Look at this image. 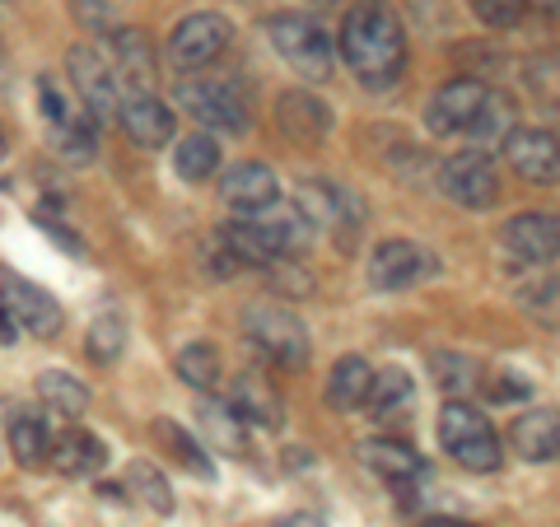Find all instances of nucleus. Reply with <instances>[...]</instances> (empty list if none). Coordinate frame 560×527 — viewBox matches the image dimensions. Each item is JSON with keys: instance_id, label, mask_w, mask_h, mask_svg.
Returning a JSON list of instances; mask_svg holds the SVG:
<instances>
[{"instance_id": "nucleus-34", "label": "nucleus", "mask_w": 560, "mask_h": 527, "mask_svg": "<svg viewBox=\"0 0 560 527\" xmlns=\"http://www.w3.org/2000/svg\"><path fill=\"white\" fill-rule=\"evenodd\" d=\"M467 136L477 140V150H486L490 140H504V136H510V103L495 98V94H486L481 113H477V121L467 127Z\"/></svg>"}, {"instance_id": "nucleus-4", "label": "nucleus", "mask_w": 560, "mask_h": 527, "mask_svg": "<svg viewBox=\"0 0 560 527\" xmlns=\"http://www.w3.org/2000/svg\"><path fill=\"white\" fill-rule=\"evenodd\" d=\"M173 98H178V108L197 117L201 127L234 131V136H243V131L253 127L248 98H243V94H238V84H234V80H224V75H187V80H178Z\"/></svg>"}, {"instance_id": "nucleus-38", "label": "nucleus", "mask_w": 560, "mask_h": 527, "mask_svg": "<svg viewBox=\"0 0 560 527\" xmlns=\"http://www.w3.org/2000/svg\"><path fill=\"white\" fill-rule=\"evenodd\" d=\"M206 267L215 271V276H234V271H243L238 261H234V253H230V243H224L220 234L210 238V257H206Z\"/></svg>"}, {"instance_id": "nucleus-16", "label": "nucleus", "mask_w": 560, "mask_h": 527, "mask_svg": "<svg viewBox=\"0 0 560 527\" xmlns=\"http://www.w3.org/2000/svg\"><path fill=\"white\" fill-rule=\"evenodd\" d=\"M113 61H117V75L127 84V94H150L154 80H160V57H154V43L145 28H117Z\"/></svg>"}, {"instance_id": "nucleus-9", "label": "nucleus", "mask_w": 560, "mask_h": 527, "mask_svg": "<svg viewBox=\"0 0 560 527\" xmlns=\"http://www.w3.org/2000/svg\"><path fill=\"white\" fill-rule=\"evenodd\" d=\"M66 70H70V84H75V94L84 98V108H90V121H108V117H117V108H121L117 80H113L108 61H103L94 47H84V43H80V47H70Z\"/></svg>"}, {"instance_id": "nucleus-15", "label": "nucleus", "mask_w": 560, "mask_h": 527, "mask_svg": "<svg viewBox=\"0 0 560 527\" xmlns=\"http://www.w3.org/2000/svg\"><path fill=\"white\" fill-rule=\"evenodd\" d=\"M220 197H224V206H230L234 215H257V210L276 206L280 183H276V173H271L267 164L248 160V164H234L230 173H224Z\"/></svg>"}, {"instance_id": "nucleus-19", "label": "nucleus", "mask_w": 560, "mask_h": 527, "mask_svg": "<svg viewBox=\"0 0 560 527\" xmlns=\"http://www.w3.org/2000/svg\"><path fill=\"white\" fill-rule=\"evenodd\" d=\"M510 444L523 462H556V448H560V425H556V411H523L510 430Z\"/></svg>"}, {"instance_id": "nucleus-2", "label": "nucleus", "mask_w": 560, "mask_h": 527, "mask_svg": "<svg viewBox=\"0 0 560 527\" xmlns=\"http://www.w3.org/2000/svg\"><path fill=\"white\" fill-rule=\"evenodd\" d=\"M440 444L467 471H500L504 462V444L495 425L486 420V411H477L463 397H448V407L440 411Z\"/></svg>"}, {"instance_id": "nucleus-39", "label": "nucleus", "mask_w": 560, "mask_h": 527, "mask_svg": "<svg viewBox=\"0 0 560 527\" xmlns=\"http://www.w3.org/2000/svg\"><path fill=\"white\" fill-rule=\"evenodd\" d=\"M75 20L84 28H108V5L103 0H75Z\"/></svg>"}, {"instance_id": "nucleus-35", "label": "nucleus", "mask_w": 560, "mask_h": 527, "mask_svg": "<svg viewBox=\"0 0 560 527\" xmlns=\"http://www.w3.org/2000/svg\"><path fill=\"white\" fill-rule=\"evenodd\" d=\"M94 131H98V121H90V117H80V121H70V127L57 131L61 154L70 164H90L94 160Z\"/></svg>"}, {"instance_id": "nucleus-42", "label": "nucleus", "mask_w": 560, "mask_h": 527, "mask_svg": "<svg viewBox=\"0 0 560 527\" xmlns=\"http://www.w3.org/2000/svg\"><path fill=\"white\" fill-rule=\"evenodd\" d=\"M276 527H327L318 514H290V518H280Z\"/></svg>"}, {"instance_id": "nucleus-33", "label": "nucleus", "mask_w": 560, "mask_h": 527, "mask_svg": "<svg viewBox=\"0 0 560 527\" xmlns=\"http://www.w3.org/2000/svg\"><path fill=\"white\" fill-rule=\"evenodd\" d=\"M160 438H164V444H168V453H173V458H178L187 471H191V477H215V467H210V458H206V448H201V438H191L183 425H168V420H164V425H160Z\"/></svg>"}, {"instance_id": "nucleus-12", "label": "nucleus", "mask_w": 560, "mask_h": 527, "mask_svg": "<svg viewBox=\"0 0 560 527\" xmlns=\"http://www.w3.org/2000/svg\"><path fill=\"white\" fill-rule=\"evenodd\" d=\"M504 253L523 267H541V261H556V248H560V230H556V215H541V210H523L504 224Z\"/></svg>"}, {"instance_id": "nucleus-5", "label": "nucleus", "mask_w": 560, "mask_h": 527, "mask_svg": "<svg viewBox=\"0 0 560 527\" xmlns=\"http://www.w3.org/2000/svg\"><path fill=\"white\" fill-rule=\"evenodd\" d=\"M243 331L253 337V346L280 368H304L308 364V327L300 323V313L285 304H253L243 313Z\"/></svg>"}, {"instance_id": "nucleus-17", "label": "nucleus", "mask_w": 560, "mask_h": 527, "mask_svg": "<svg viewBox=\"0 0 560 527\" xmlns=\"http://www.w3.org/2000/svg\"><path fill=\"white\" fill-rule=\"evenodd\" d=\"M276 127L290 140H300V145H313V140H323L331 131V108L318 94L290 90V94L276 98Z\"/></svg>"}, {"instance_id": "nucleus-28", "label": "nucleus", "mask_w": 560, "mask_h": 527, "mask_svg": "<svg viewBox=\"0 0 560 527\" xmlns=\"http://www.w3.org/2000/svg\"><path fill=\"white\" fill-rule=\"evenodd\" d=\"M173 168H178V178H187V183H206L210 173L220 168V145H215V136L197 131V136L178 140V150H173Z\"/></svg>"}, {"instance_id": "nucleus-13", "label": "nucleus", "mask_w": 560, "mask_h": 527, "mask_svg": "<svg viewBox=\"0 0 560 527\" xmlns=\"http://www.w3.org/2000/svg\"><path fill=\"white\" fill-rule=\"evenodd\" d=\"M504 145V160H510V168L518 173V178L528 183H551L556 178V131H541V127H510V136L500 140Z\"/></svg>"}, {"instance_id": "nucleus-21", "label": "nucleus", "mask_w": 560, "mask_h": 527, "mask_svg": "<svg viewBox=\"0 0 560 527\" xmlns=\"http://www.w3.org/2000/svg\"><path fill=\"white\" fill-rule=\"evenodd\" d=\"M360 462L370 471H378L383 481H393V485L425 477V462H420L416 448H407L401 438H364V444H360Z\"/></svg>"}, {"instance_id": "nucleus-14", "label": "nucleus", "mask_w": 560, "mask_h": 527, "mask_svg": "<svg viewBox=\"0 0 560 527\" xmlns=\"http://www.w3.org/2000/svg\"><path fill=\"white\" fill-rule=\"evenodd\" d=\"M121 131H127L140 150H164L178 127V113H168V103H160L154 94H127L121 98Z\"/></svg>"}, {"instance_id": "nucleus-8", "label": "nucleus", "mask_w": 560, "mask_h": 527, "mask_svg": "<svg viewBox=\"0 0 560 527\" xmlns=\"http://www.w3.org/2000/svg\"><path fill=\"white\" fill-rule=\"evenodd\" d=\"M0 308L14 327L33 331V337H57L61 331V304L43 285H33L14 271H0Z\"/></svg>"}, {"instance_id": "nucleus-24", "label": "nucleus", "mask_w": 560, "mask_h": 527, "mask_svg": "<svg viewBox=\"0 0 560 527\" xmlns=\"http://www.w3.org/2000/svg\"><path fill=\"white\" fill-rule=\"evenodd\" d=\"M370 383H374L370 360L341 355L337 364H331V374H327V407L331 411H360L364 397H370Z\"/></svg>"}, {"instance_id": "nucleus-36", "label": "nucleus", "mask_w": 560, "mask_h": 527, "mask_svg": "<svg viewBox=\"0 0 560 527\" xmlns=\"http://www.w3.org/2000/svg\"><path fill=\"white\" fill-rule=\"evenodd\" d=\"M471 10H477V20L486 28H514L523 20V10H528V0H471Z\"/></svg>"}, {"instance_id": "nucleus-3", "label": "nucleus", "mask_w": 560, "mask_h": 527, "mask_svg": "<svg viewBox=\"0 0 560 527\" xmlns=\"http://www.w3.org/2000/svg\"><path fill=\"white\" fill-rule=\"evenodd\" d=\"M267 33H271V47L280 51V61H285L294 75H304L313 84H323L331 75L337 51H331V38L323 33V24L313 20V14H294V10L271 14Z\"/></svg>"}, {"instance_id": "nucleus-25", "label": "nucleus", "mask_w": 560, "mask_h": 527, "mask_svg": "<svg viewBox=\"0 0 560 527\" xmlns=\"http://www.w3.org/2000/svg\"><path fill=\"white\" fill-rule=\"evenodd\" d=\"M230 407H234L243 420L261 425V430H280V420H285V407H280V397L271 393V383L261 378V374H238Z\"/></svg>"}, {"instance_id": "nucleus-23", "label": "nucleus", "mask_w": 560, "mask_h": 527, "mask_svg": "<svg viewBox=\"0 0 560 527\" xmlns=\"http://www.w3.org/2000/svg\"><path fill=\"white\" fill-rule=\"evenodd\" d=\"M201 448H220L230 458L248 453V420H243L230 401H206L201 407Z\"/></svg>"}, {"instance_id": "nucleus-7", "label": "nucleus", "mask_w": 560, "mask_h": 527, "mask_svg": "<svg viewBox=\"0 0 560 527\" xmlns=\"http://www.w3.org/2000/svg\"><path fill=\"white\" fill-rule=\"evenodd\" d=\"M440 191L448 201H458L467 210H490L500 201V173H495V160L490 150H463L444 160L440 168Z\"/></svg>"}, {"instance_id": "nucleus-29", "label": "nucleus", "mask_w": 560, "mask_h": 527, "mask_svg": "<svg viewBox=\"0 0 560 527\" xmlns=\"http://www.w3.org/2000/svg\"><path fill=\"white\" fill-rule=\"evenodd\" d=\"M173 368H178V378L187 383V388H197V393L220 388V374H224V368H220V350H215V346H206V341L178 350Z\"/></svg>"}, {"instance_id": "nucleus-11", "label": "nucleus", "mask_w": 560, "mask_h": 527, "mask_svg": "<svg viewBox=\"0 0 560 527\" xmlns=\"http://www.w3.org/2000/svg\"><path fill=\"white\" fill-rule=\"evenodd\" d=\"M425 276H434V257L411 238L378 243L374 257H370V285L374 290H411Z\"/></svg>"}, {"instance_id": "nucleus-6", "label": "nucleus", "mask_w": 560, "mask_h": 527, "mask_svg": "<svg viewBox=\"0 0 560 527\" xmlns=\"http://www.w3.org/2000/svg\"><path fill=\"white\" fill-rule=\"evenodd\" d=\"M234 43V24L215 10H197L168 33V61L183 70H206L210 61H220Z\"/></svg>"}, {"instance_id": "nucleus-41", "label": "nucleus", "mask_w": 560, "mask_h": 527, "mask_svg": "<svg viewBox=\"0 0 560 527\" xmlns=\"http://www.w3.org/2000/svg\"><path fill=\"white\" fill-rule=\"evenodd\" d=\"M43 230H47L51 238H57V243H61V248H70V253H84V248H80V238H75V234H66V230H61V224H57V220H47V215H43Z\"/></svg>"}, {"instance_id": "nucleus-30", "label": "nucleus", "mask_w": 560, "mask_h": 527, "mask_svg": "<svg viewBox=\"0 0 560 527\" xmlns=\"http://www.w3.org/2000/svg\"><path fill=\"white\" fill-rule=\"evenodd\" d=\"M127 495L140 500L150 514H168L173 508V490H168V477L154 462H131L127 467Z\"/></svg>"}, {"instance_id": "nucleus-32", "label": "nucleus", "mask_w": 560, "mask_h": 527, "mask_svg": "<svg viewBox=\"0 0 560 527\" xmlns=\"http://www.w3.org/2000/svg\"><path fill=\"white\" fill-rule=\"evenodd\" d=\"M430 374L434 383L448 393V397H463L477 388V364H471L467 355H448V350H434L430 355Z\"/></svg>"}, {"instance_id": "nucleus-22", "label": "nucleus", "mask_w": 560, "mask_h": 527, "mask_svg": "<svg viewBox=\"0 0 560 527\" xmlns=\"http://www.w3.org/2000/svg\"><path fill=\"white\" fill-rule=\"evenodd\" d=\"M47 458L57 462L61 477H94V471L108 467V444H103L98 434L70 430V434H61L57 444H51Z\"/></svg>"}, {"instance_id": "nucleus-26", "label": "nucleus", "mask_w": 560, "mask_h": 527, "mask_svg": "<svg viewBox=\"0 0 560 527\" xmlns=\"http://www.w3.org/2000/svg\"><path fill=\"white\" fill-rule=\"evenodd\" d=\"M38 397L47 411H57L61 420H80L84 411H90V388L66 374V368H47V374H38Z\"/></svg>"}, {"instance_id": "nucleus-20", "label": "nucleus", "mask_w": 560, "mask_h": 527, "mask_svg": "<svg viewBox=\"0 0 560 527\" xmlns=\"http://www.w3.org/2000/svg\"><path fill=\"white\" fill-rule=\"evenodd\" d=\"M364 407H370V415L383 420V425H393V420H407L411 407H416V383H411V374H407V368H383V374H374Z\"/></svg>"}, {"instance_id": "nucleus-37", "label": "nucleus", "mask_w": 560, "mask_h": 527, "mask_svg": "<svg viewBox=\"0 0 560 527\" xmlns=\"http://www.w3.org/2000/svg\"><path fill=\"white\" fill-rule=\"evenodd\" d=\"M38 98H43V113H47V121H51V127H70V121H80L75 113H70V98L57 90V80H51V75H43L38 80Z\"/></svg>"}, {"instance_id": "nucleus-1", "label": "nucleus", "mask_w": 560, "mask_h": 527, "mask_svg": "<svg viewBox=\"0 0 560 527\" xmlns=\"http://www.w3.org/2000/svg\"><path fill=\"white\" fill-rule=\"evenodd\" d=\"M341 61L350 66L364 90H393L407 70V33H401L397 14L378 0H360L341 20Z\"/></svg>"}, {"instance_id": "nucleus-31", "label": "nucleus", "mask_w": 560, "mask_h": 527, "mask_svg": "<svg viewBox=\"0 0 560 527\" xmlns=\"http://www.w3.org/2000/svg\"><path fill=\"white\" fill-rule=\"evenodd\" d=\"M84 350H90L94 364H117L121 350H127V323L117 313H103V318L90 323V337H84Z\"/></svg>"}, {"instance_id": "nucleus-43", "label": "nucleus", "mask_w": 560, "mask_h": 527, "mask_svg": "<svg viewBox=\"0 0 560 527\" xmlns=\"http://www.w3.org/2000/svg\"><path fill=\"white\" fill-rule=\"evenodd\" d=\"M420 527H477V523H467V518H448V514H434V518H425Z\"/></svg>"}, {"instance_id": "nucleus-27", "label": "nucleus", "mask_w": 560, "mask_h": 527, "mask_svg": "<svg viewBox=\"0 0 560 527\" xmlns=\"http://www.w3.org/2000/svg\"><path fill=\"white\" fill-rule=\"evenodd\" d=\"M10 453H14V462H24V467H43L47 462L51 430H47V420L38 411H20L10 420Z\"/></svg>"}, {"instance_id": "nucleus-18", "label": "nucleus", "mask_w": 560, "mask_h": 527, "mask_svg": "<svg viewBox=\"0 0 560 527\" xmlns=\"http://www.w3.org/2000/svg\"><path fill=\"white\" fill-rule=\"evenodd\" d=\"M294 210L304 215L308 230H341L346 215L355 210V201H350L337 183H323V178H318V183H304V187H300V197H294ZM346 230H350V224H346Z\"/></svg>"}, {"instance_id": "nucleus-44", "label": "nucleus", "mask_w": 560, "mask_h": 527, "mask_svg": "<svg viewBox=\"0 0 560 527\" xmlns=\"http://www.w3.org/2000/svg\"><path fill=\"white\" fill-rule=\"evenodd\" d=\"M0 160H5V136H0Z\"/></svg>"}, {"instance_id": "nucleus-10", "label": "nucleus", "mask_w": 560, "mask_h": 527, "mask_svg": "<svg viewBox=\"0 0 560 527\" xmlns=\"http://www.w3.org/2000/svg\"><path fill=\"white\" fill-rule=\"evenodd\" d=\"M486 94H490V90H486L481 80H471V75H458V80L440 84V90H434V98H430V108H425L430 136H463L471 121H477Z\"/></svg>"}, {"instance_id": "nucleus-40", "label": "nucleus", "mask_w": 560, "mask_h": 527, "mask_svg": "<svg viewBox=\"0 0 560 527\" xmlns=\"http://www.w3.org/2000/svg\"><path fill=\"white\" fill-rule=\"evenodd\" d=\"M528 393H533L528 383H523V378H510V374L495 378V388H490V397H495V401H523Z\"/></svg>"}]
</instances>
